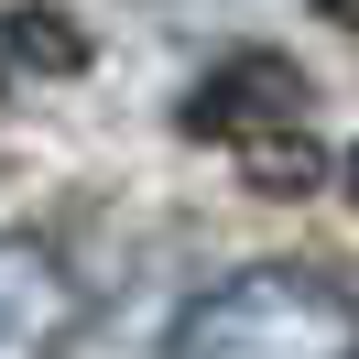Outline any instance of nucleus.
I'll list each match as a JSON object with an SVG mask.
<instances>
[{
  "mask_svg": "<svg viewBox=\"0 0 359 359\" xmlns=\"http://www.w3.org/2000/svg\"><path fill=\"white\" fill-rule=\"evenodd\" d=\"M316 11H327V22H348V33H359V0H316Z\"/></svg>",
  "mask_w": 359,
  "mask_h": 359,
  "instance_id": "0eeeda50",
  "label": "nucleus"
},
{
  "mask_svg": "<svg viewBox=\"0 0 359 359\" xmlns=\"http://www.w3.org/2000/svg\"><path fill=\"white\" fill-rule=\"evenodd\" d=\"M0 55L22 76H88V33H76L66 11H44V0H22V11L0 22Z\"/></svg>",
  "mask_w": 359,
  "mask_h": 359,
  "instance_id": "39448f33",
  "label": "nucleus"
},
{
  "mask_svg": "<svg viewBox=\"0 0 359 359\" xmlns=\"http://www.w3.org/2000/svg\"><path fill=\"white\" fill-rule=\"evenodd\" d=\"M0 76H11V55H0Z\"/></svg>",
  "mask_w": 359,
  "mask_h": 359,
  "instance_id": "6e6552de",
  "label": "nucleus"
},
{
  "mask_svg": "<svg viewBox=\"0 0 359 359\" xmlns=\"http://www.w3.org/2000/svg\"><path fill=\"white\" fill-rule=\"evenodd\" d=\"M337 185H348V207H359V142H348V153H337Z\"/></svg>",
  "mask_w": 359,
  "mask_h": 359,
  "instance_id": "423d86ee",
  "label": "nucleus"
},
{
  "mask_svg": "<svg viewBox=\"0 0 359 359\" xmlns=\"http://www.w3.org/2000/svg\"><path fill=\"white\" fill-rule=\"evenodd\" d=\"M175 359H359V294L316 262H250L163 327Z\"/></svg>",
  "mask_w": 359,
  "mask_h": 359,
  "instance_id": "f257e3e1",
  "label": "nucleus"
},
{
  "mask_svg": "<svg viewBox=\"0 0 359 359\" xmlns=\"http://www.w3.org/2000/svg\"><path fill=\"white\" fill-rule=\"evenodd\" d=\"M229 153H240L250 196H305L316 175H337V163H327V142H316V120H272V131H240Z\"/></svg>",
  "mask_w": 359,
  "mask_h": 359,
  "instance_id": "20e7f679",
  "label": "nucleus"
},
{
  "mask_svg": "<svg viewBox=\"0 0 359 359\" xmlns=\"http://www.w3.org/2000/svg\"><path fill=\"white\" fill-rule=\"evenodd\" d=\"M272 120H316V88L294 55L272 44H240L185 88V142H240V131H272Z\"/></svg>",
  "mask_w": 359,
  "mask_h": 359,
  "instance_id": "f03ea898",
  "label": "nucleus"
},
{
  "mask_svg": "<svg viewBox=\"0 0 359 359\" xmlns=\"http://www.w3.org/2000/svg\"><path fill=\"white\" fill-rule=\"evenodd\" d=\"M88 327V294H76L66 250H44L33 229H0V359H44Z\"/></svg>",
  "mask_w": 359,
  "mask_h": 359,
  "instance_id": "7ed1b4c3",
  "label": "nucleus"
}]
</instances>
